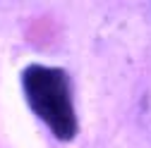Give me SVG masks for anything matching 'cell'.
Here are the masks:
<instances>
[{"instance_id":"6da1fadb","label":"cell","mask_w":151,"mask_h":148,"mask_svg":"<svg viewBox=\"0 0 151 148\" xmlns=\"http://www.w3.org/2000/svg\"><path fill=\"white\" fill-rule=\"evenodd\" d=\"M22 91L29 107L58 141L77 136V112L72 103L70 74L60 67L29 65L22 72Z\"/></svg>"}]
</instances>
